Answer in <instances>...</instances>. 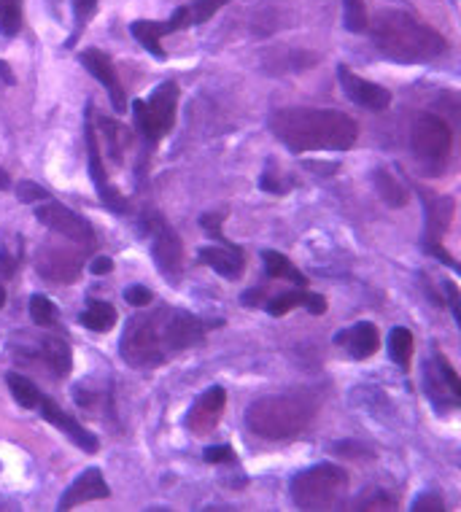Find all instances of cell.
I'll return each instance as SVG.
<instances>
[{
  "instance_id": "cell-1",
  "label": "cell",
  "mask_w": 461,
  "mask_h": 512,
  "mask_svg": "<svg viewBox=\"0 0 461 512\" xmlns=\"http://www.w3.org/2000/svg\"><path fill=\"white\" fill-rule=\"evenodd\" d=\"M219 324V318H200L189 310L162 305L127 321L119 354L135 370H154L168 364L173 356L195 348Z\"/></svg>"
},
{
  "instance_id": "cell-2",
  "label": "cell",
  "mask_w": 461,
  "mask_h": 512,
  "mask_svg": "<svg viewBox=\"0 0 461 512\" xmlns=\"http://www.w3.org/2000/svg\"><path fill=\"white\" fill-rule=\"evenodd\" d=\"M270 130L292 154L346 151L359 138V124L332 108H281L270 116Z\"/></svg>"
},
{
  "instance_id": "cell-3",
  "label": "cell",
  "mask_w": 461,
  "mask_h": 512,
  "mask_svg": "<svg viewBox=\"0 0 461 512\" xmlns=\"http://www.w3.org/2000/svg\"><path fill=\"white\" fill-rule=\"evenodd\" d=\"M373 44L389 60L405 65L437 60L440 54L448 52V41L437 30L399 9H383L375 14Z\"/></svg>"
},
{
  "instance_id": "cell-4",
  "label": "cell",
  "mask_w": 461,
  "mask_h": 512,
  "mask_svg": "<svg viewBox=\"0 0 461 512\" xmlns=\"http://www.w3.org/2000/svg\"><path fill=\"white\" fill-rule=\"evenodd\" d=\"M319 413V399L308 391L262 397L246 410V426L262 440H292L300 437Z\"/></svg>"
},
{
  "instance_id": "cell-5",
  "label": "cell",
  "mask_w": 461,
  "mask_h": 512,
  "mask_svg": "<svg viewBox=\"0 0 461 512\" xmlns=\"http://www.w3.org/2000/svg\"><path fill=\"white\" fill-rule=\"evenodd\" d=\"M292 499L300 510H332L340 507L348 491L346 469L335 464H316L292 477Z\"/></svg>"
},
{
  "instance_id": "cell-6",
  "label": "cell",
  "mask_w": 461,
  "mask_h": 512,
  "mask_svg": "<svg viewBox=\"0 0 461 512\" xmlns=\"http://www.w3.org/2000/svg\"><path fill=\"white\" fill-rule=\"evenodd\" d=\"M176 108L178 87L173 81L160 84V87L151 92V98L135 100V130H138V135H141L143 141L149 143V146L162 141V138L173 130V124H176Z\"/></svg>"
},
{
  "instance_id": "cell-7",
  "label": "cell",
  "mask_w": 461,
  "mask_h": 512,
  "mask_svg": "<svg viewBox=\"0 0 461 512\" xmlns=\"http://www.w3.org/2000/svg\"><path fill=\"white\" fill-rule=\"evenodd\" d=\"M410 146H413L416 157L424 162L426 168L435 170L432 176H437V170H443V165L451 157V124L435 114H418L416 122H413V130H410Z\"/></svg>"
},
{
  "instance_id": "cell-8",
  "label": "cell",
  "mask_w": 461,
  "mask_h": 512,
  "mask_svg": "<svg viewBox=\"0 0 461 512\" xmlns=\"http://www.w3.org/2000/svg\"><path fill=\"white\" fill-rule=\"evenodd\" d=\"M143 232L151 238V254L160 273L176 278L184 267V246H181L178 232L170 227V221L160 211H149L143 216Z\"/></svg>"
},
{
  "instance_id": "cell-9",
  "label": "cell",
  "mask_w": 461,
  "mask_h": 512,
  "mask_svg": "<svg viewBox=\"0 0 461 512\" xmlns=\"http://www.w3.org/2000/svg\"><path fill=\"white\" fill-rule=\"evenodd\" d=\"M36 216L44 227H49L52 232H60V235H65L73 243H79L84 248L95 246V230H92V224L76 211H71L68 205L57 203V200H46L44 205L36 208Z\"/></svg>"
},
{
  "instance_id": "cell-10",
  "label": "cell",
  "mask_w": 461,
  "mask_h": 512,
  "mask_svg": "<svg viewBox=\"0 0 461 512\" xmlns=\"http://www.w3.org/2000/svg\"><path fill=\"white\" fill-rule=\"evenodd\" d=\"M424 386L429 399L435 402L440 410H453L461 402V380L445 354L435 351L432 362L424 364Z\"/></svg>"
},
{
  "instance_id": "cell-11",
  "label": "cell",
  "mask_w": 461,
  "mask_h": 512,
  "mask_svg": "<svg viewBox=\"0 0 461 512\" xmlns=\"http://www.w3.org/2000/svg\"><path fill=\"white\" fill-rule=\"evenodd\" d=\"M87 154H89V178L92 184L98 189L100 203L106 205L108 211L114 213H125L127 211V200L125 195L111 186L106 173V165H103V151H100L98 135H95V124H92V111H87Z\"/></svg>"
},
{
  "instance_id": "cell-12",
  "label": "cell",
  "mask_w": 461,
  "mask_h": 512,
  "mask_svg": "<svg viewBox=\"0 0 461 512\" xmlns=\"http://www.w3.org/2000/svg\"><path fill=\"white\" fill-rule=\"evenodd\" d=\"M84 267V256L73 248L63 246H44L38 248L36 254V270L44 275L46 281L54 283H73L81 275Z\"/></svg>"
},
{
  "instance_id": "cell-13",
  "label": "cell",
  "mask_w": 461,
  "mask_h": 512,
  "mask_svg": "<svg viewBox=\"0 0 461 512\" xmlns=\"http://www.w3.org/2000/svg\"><path fill=\"white\" fill-rule=\"evenodd\" d=\"M337 79H340V87L346 92V98L356 106L367 108V111H386L391 106V92L381 84H373V81L362 79L359 73H354L348 65H340L337 68Z\"/></svg>"
},
{
  "instance_id": "cell-14",
  "label": "cell",
  "mask_w": 461,
  "mask_h": 512,
  "mask_svg": "<svg viewBox=\"0 0 461 512\" xmlns=\"http://www.w3.org/2000/svg\"><path fill=\"white\" fill-rule=\"evenodd\" d=\"M81 65L87 68L89 76H95V79L103 84V89L108 92V100H111V106H114L116 114H125L127 111V95L125 87H122V81L116 76V65L111 62L106 52H100V49H84L81 52Z\"/></svg>"
},
{
  "instance_id": "cell-15",
  "label": "cell",
  "mask_w": 461,
  "mask_h": 512,
  "mask_svg": "<svg viewBox=\"0 0 461 512\" xmlns=\"http://www.w3.org/2000/svg\"><path fill=\"white\" fill-rule=\"evenodd\" d=\"M224 407H227V391L222 386H213L203 394V397L195 399V405L189 407L187 418H184V424L192 434L197 437H205V434H211L219 421H222Z\"/></svg>"
},
{
  "instance_id": "cell-16",
  "label": "cell",
  "mask_w": 461,
  "mask_h": 512,
  "mask_svg": "<svg viewBox=\"0 0 461 512\" xmlns=\"http://www.w3.org/2000/svg\"><path fill=\"white\" fill-rule=\"evenodd\" d=\"M38 413H41V418H44V421H49L52 426H57V429H60V432H63L68 440L76 442V445H79L84 453H95L100 448L98 437H95L92 432H87V429H84V426H81L71 413H65L63 407L57 405L54 399L41 397V402H38Z\"/></svg>"
},
{
  "instance_id": "cell-17",
  "label": "cell",
  "mask_w": 461,
  "mask_h": 512,
  "mask_svg": "<svg viewBox=\"0 0 461 512\" xmlns=\"http://www.w3.org/2000/svg\"><path fill=\"white\" fill-rule=\"evenodd\" d=\"M108 483L103 480V472L100 469H87L81 472L71 486L65 488L63 499H60V510H71V507H79L84 502H95V499H108Z\"/></svg>"
},
{
  "instance_id": "cell-18",
  "label": "cell",
  "mask_w": 461,
  "mask_h": 512,
  "mask_svg": "<svg viewBox=\"0 0 461 512\" xmlns=\"http://www.w3.org/2000/svg\"><path fill=\"white\" fill-rule=\"evenodd\" d=\"M200 265H208L213 273L224 275V278H238L246 267V259L238 246L222 243V246L200 248Z\"/></svg>"
},
{
  "instance_id": "cell-19",
  "label": "cell",
  "mask_w": 461,
  "mask_h": 512,
  "mask_svg": "<svg viewBox=\"0 0 461 512\" xmlns=\"http://www.w3.org/2000/svg\"><path fill=\"white\" fill-rule=\"evenodd\" d=\"M337 343L343 345L348 351V356H354V359H370V356L381 348V335H378V329L370 321H359L346 332H340L337 335Z\"/></svg>"
},
{
  "instance_id": "cell-20",
  "label": "cell",
  "mask_w": 461,
  "mask_h": 512,
  "mask_svg": "<svg viewBox=\"0 0 461 512\" xmlns=\"http://www.w3.org/2000/svg\"><path fill=\"white\" fill-rule=\"evenodd\" d=\"M230 0H192L189 6H181V9L173 11V17L168 19V25H162L165 33H176V30H187V27L203 25L216 14L219 9H224Z\"/></svg>"
},
{
  "instance_id": "cell-21",
  "label": "cell",
  "mask_w": 461,
  "mask_h": 512,
  "mask_svg": "<svg viewBox=\"0 0 461 512\" xmlns=\"http://www.w3.org/2000/svg\"><path fill=\"white\" fill-rule=\"evenodd\" d=\"M456 213L453 197H426V243H440Z\"/></svg>"
},
{
  "instance_id": "cell-22",
  "label": "cell",
  "mask_w": 461,
  "mask_h": 512,
  "mask_svg": "<svg viewBox=\"0 0 461 512\" xmlns=\"http://www.w3.org/2000/svg\"><path fill=\"white\" fill-rule=\"evenodd\" d=\"M294 308H305L311 310L313 316H321L327 310V300L316 292H302V289H297V292L278 294L275 300L267 302V313L270 316H286Z\"/></svg>"
},
{
  "instance_id": "cell-23",
  "label": "cell",
  "mask_w": 461,
  "mask_h": 512,
  "mask_svg": "<svg viewBox=\"0 0 461 512\" xmlns=\"http://www.w3.org/2000/svg\"><path fill=\"white\" fill-rule=\"evenodd\" d=\"M38 356H41V362L49 367L54 378H65L73 367L71 345L65 343L63 337H41L38 340Z\"/></svg>"
},
{
  "instance_id": "cell-24",
  "label": "cell",
  "mask_w": 461,
  "mask_h": 512,
  "mask_svg": "<svg viewBox=\"0 0 461 512\" xmlns=\"http://www.w3.org/2000/svg\"><path fill=\"white\" fill-rule=\"evenodd\" d=\"M79 324L92 332H111L116 324L114 305L103 300H89L87 310L79 316Z\"/></svg>"
},
{
  "instance_id": "cell-25",
  "label": "cell",
  "mask_w": 461,
  "mask_h": 512,
  "mask_svg": "<svg viewBox=\"0 0 461 512\" xmlns=\"http://www.w3.org/2000/svg\"><path fill=\"white\" fill-rule=\"evenodd\" d=\"M130 33L138 38V44L151 54V57H157V60H165V49H162V36H165V30H162L160 22H151V19H138L130 25Z\"/></svg>"
},
{
  "instance_id": "cell-26",
  "label": "cell",
  "mask_w": 461,
  "mask_h": 512,
  "mask_svg": "<svg viewBox=\"0 0 461 512\" xmlns=\"http://www.w3.org/2000/svg\"><path fill=\"white\" fill-rule=\"evenodd\" d=\"M6 386H9L11 397L17 399V405L25 407V410H36L41 397H44L36 383L25 375H19V372H6Z\"/></svg>"
},
{
  "instance_id": "cell-27",
  "label": "cell",
  "mask_w": 461,
  "mask_h": 512,
  "mask_svg": "<svg viewBox=\"0 0 461 512\" xmlns=\"http://www.w3.org/2000/svg\"><path fill=\"white\" fill-rule=\"evenodd\" d=\"M262 262H265V273L270 278H284V281H292L294 286H305V275L297 270V267L286 259L284 254H278V251H262Z\"/></svg>"
},
{
  "instance_id": "cell-28",
  "label": "cell",
  "mask_w": 461,
  "mask_h": 512,
  "mask_svg": "<svg viewBox=\"0 0 461 512\" xmlns=\"http://www.w3.org/2000/svg\"><path fill=\"white\" fill-rule=\"evenodd\" d=\"M373 181H375V189H378V195L383 197V203H389L391 208H402V205H408V189L399 184L389 170H383V168L375 170Z\"/></svg>"
},
{
  "instance_id": "cell-29",
  "label": "cell",
  "mask_w": 461,
  "mask_h": 512,
  "mask_svg": "<svg viewBox=\"0 0 461 512\" xmlns=\"http://www.w3.org/2000/svg\"><path fill=\"white\" fill-rule=\"evenodd\" d=\"M100 127H103V138H106L111 157H114L116 162H122V159H125V151L130 149V143H133L130 130L122 127V124H114L111 119H100Z\"/></svg>"
},
{
  "instance_id": "cell-30",
  "label": "cell",
  "mask_w": 461,
  "mask_h": 512,
  "mask_svg": "<svg viewBox=\"0 0 461 512\" xmlns=\"http://www.w3.org/2000/svg\"><path fill=\"white\" fill-rule=\"evenodd\" d=\"M27 313H30V321L36 324V327H57V321H60V310L54 305L49 297L44 294H33L30 302H27Z\"/></svg>"
},
{
  "instance_id": "cell-31",
  "label": "cell",
  "mask_w": 461,
  "mask_h": 512,
  "mask_svg": "<svg viewBox=\"0 0 461 512\" xmlns=\"http://www.w3.org/2000/svg\"><path fill=\"white\" fill-rule=\"evenodd\" d=\"M413 345H416V343H413V335H410V329H405V327L391 329V335H389L391 362H397V367L408 370L410 359H413Z\"/></svg>"
},
{
  "instance_id": "cell-32",
  "label": "cell",
  "mask_w": 461,
  "mask_h": 512,
  "mask_svg": "<svg viewBox=\"0 0 461 512\" xmlns=\"http://www.w3.org/2000/svg\"><path fill=\"white\" fill-rule=\"evenodd\" d=\"M22 30V0H0V36L14 38Z\"/></svg>"
},
{
  "instance_id": "cell-33",
  "label": "cell",
  "mask_w": 461,
  "mask_h": 512,
  "mask_svg": "<svg viewBox=\"0 0 461 512\" xmlns=\"http://www.w3.org/2000/svg\"><path fill=\"white\" fill-rule=\"evenodd\" d=\"M343 17H346V27L351 33H364L370 27L364 0H343Z\"/></svg>"
},
{
  "instance_id": "cell-34",
  "label": "cell",
  "mask_w": 461,
  "mask_h": 512,
  "mask_svg": "<svg viewBox=\"0 0 461 512\" xmlns=\"http://www.w3.org/2000/svg\"><path fill=\"white\" fill-rule=\"evenodd\" d=\"M356 510H397V496H391L389 491H381V488H375V491H364L362 499L354 504Z\"/></svg>"
},
{
  "instance_id": "cell-35",
  "label": "cell",
  "mask_w": 461,
  "mask_h": 512,
  "mask_svg": "<svg viewBox=\"0 0 461 512\" xmlns=\"http://www.w3.org/2000/svg\"><path fill=\"white\" fill-rule=\"evenodd\" d=\"M17 197L22 200V203H30V205H36L41 203V200H49V192H46L44 186H38V184H30V181H19L17 184Z\"/></svg>"
},
{
  "instance_id": "cell-36",
  "label": "cell",
  "mask_w": 461,
  "mask_h": 512,
  "mask_svg": "<svg viewBox=\"0 0 461 512\" xmlns=\"http://www.w3.org/2000/svg\"><path fill=\"white\" fill-rule=\"evenodd\" d=\"M445 510V502H443V494H421L413 502V512H443Z\"/></svg>"
},
{
  "instance_id": "cell-37",
  "label": "cell",
  "mask_w": 461,
  "mask_h": 512,
  "mask_svg": "<svg viewBox=\"0 0 461 512\" xmlns=\"http://www.w3.org/2000/svg\"><path fill=\"white\" fill-rule=\"evenodd\" d=\"M203 459L208 461V464H232V461H235V451H232L230 445H211V448L203 453Z\"/></svg>"
},
{
  "instance_id": "cell-38",
  "label": "cell",
  "mask_w": 461,
  "mask_h": 512,
  "mask_svg": "<svg viewBox=\"0 0 461 512\" xmlns=\"http://www.w3.org/2000/svg\"><path fill=\"white\" fill-rule=\"evenodd\" d=\"M151 300H154V297H151V292L146 286H127L125 289V302H130L133 308H146Z\"/></svg>"
},
{
  "instance_id": "cell-39",
  "label": "cell",
  "mask_w": 461,
  "mask_h": 512,
  "mask_svg": "<svg viewBox=\"0 0 461 512\" xmlns=\"http://www.w3.org/2000/svg\"><path fill=\"white\" fill-rule=\"evenodd\" d=\"M224 221L222 213H208V216H200V224H203V230L211 232L213 240H219V243H227V240L222 238V230H219V224Z\"/></svg>"
},
{
  "instance_id": "cell-40",
  "label": "cell",
  "mask_w": 461,
  "mask_h": 512,
  "mask_svg": "<svg viewBox=\"0 0 461 512\" xmlns=\"http://www.w3.org/2000/svg\"><path fill=\"white\" fill-rule=\"evenodd\" d=\"M98 9V0H73V11H76V19H79V25H87V19L95 14Z\"/></svg>"
},
{
  "instance_id": "cell-41",
  "label": "cell",
  "mask_w": 461,
  "mask_h": 512,
  "mask_svg": "<svg viewBox=\"0 0 461 512\" xmlns=\"http://www.w3.org/2000/svg\"><path fill=\"white\" fill-rule=\"evenodd\" d=\"M89 270L95 275H106L114 270V262L108 259V256H98V259H92V265H89Z\"/></svg>"
},
{
  "instance_id": "cell-42",
  "label": "cell",
  "mask_w": 461,
  "mask_h": 512,
  "mask_svg": "<svg viewBox=\"0 0 461 512\" xmlns=\"http://www.w3.org/2000/svg\"><path fill=\"white\" fill-rule=\"evenodd\" d=\"M14 270H17V259L9 254V251H0V275H14Z\"/></svg>"
},
{
  "instance_id": "cell-43",
  "label": "cell",
  "mask_w": 461,
  "mask_h": 512,
  "mask_svg": "<svg viewBox=\"0 0 461 512\" xmlns=\"http://www.w3.org/2000/svg\"><path fill=\"white\" fill-rule=\"evenodd\" d=\"M445 292H448V300H451L453 316H456V321H461V310H459V289H456V283H445Z\"/></svg>"
},
{
  "instance_id": "cell-44",
  "label": "cell",
  "mask_w": 461,
  "mask_h": 512,
  "mask_svg": "<svg viewBox=\"0 0 461 512\" xmlns=\"http://www.w3.org/2000/svg\"><path fill=\"white\" fill-rule=\"evenodd\" d=\"M9 186H11V176H9V173H6V170L0 168V192H6Z\"/></svg>"
},
{
  "instance_id": "cell-45",
  "label": "cell",
  "mask_w": 461,
  "mask_h": 512,
  "mask_svg": "<svg viewBox=\"0 0 461 512\" xmlns=\"http://www.w3.org/2000/svg\"><path fill=\"white\" fill-rule=\"evenodd\" d=\"M3 305H6V286L0 283V308H3Z\"/></svg>"
}]
</instances>
